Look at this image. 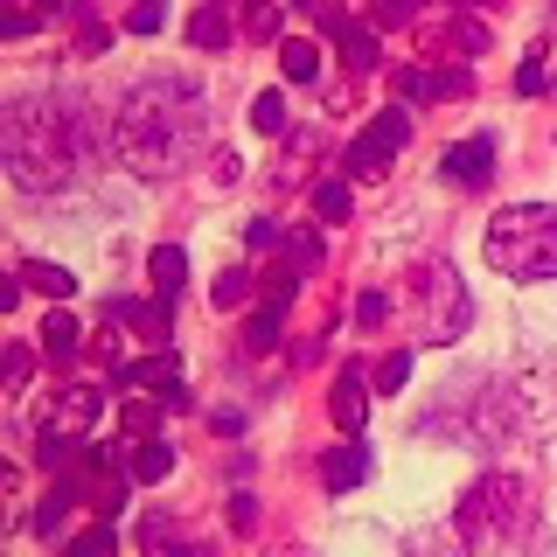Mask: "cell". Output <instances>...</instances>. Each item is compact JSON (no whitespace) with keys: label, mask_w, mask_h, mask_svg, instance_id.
<instances>
[{"label":"cell","mask_w":557,"mask_h":557,"mask_svg":"<svg viewBox=\"0 0 557 557\" xmlns=\"http://www.w3.org/2000/svg\"><path fill=\"white\" fill-rule=\"evenodd\" d=\"M209 133H216L209 91L188 84V77H147V84H133L112 112V153L133 174H147V182L188 168L209 147Z\"/></svg>","instance_id":"6da1fadb"},{"label":"cell","mask_w":557,"mask_h":557,"mask_svg":"<svg viewBox=\"0 0 557 557\" xmlns=\"http://www.w3.org/2000/svg\"><path fill=\"white\" fill-rule=\"evenodd\" d=\"M98 119L91 104L70 98H22L0 126V153H8V182L28 188V196H49V188H70L84 168L98 161Z\"/></svg>","instance_id":"7a4b0ae2"},{"label":"cell","mask_w":557,"mask_h":557,"mask_svg":"<svg viewBox=\"0 0 557 557\" xmlns=\"http://www.w3.org/2000/svg\"><path fill=\"white\" fill-rule=\"evenodd\" d=\"M481 251H487V265L502 278H522V286L557 278V209L516 202V209H502V216H487Z\"/></svg>","instance_id":"3957f363"},{"label":"cell","mask_w":557,"mask_h":557,"mask_svg":"<svg viewBox=\"0 0 557 557\" xmlns=\"http://www.w3.org/2000/svg\"><path fill=\"white\" fill-rule=\"evenodd\" d=\"M530 516H536V502L522 474H481L460 495V509H453V530H460L467 550H509L530 530Z\"/></svg>","instance_id":"277c9868"},{"label":"cell","mask_w":557,"mask_h":557,"mask_svg":"<svg viewBox=\"0 0 557 557\" xmlns=\"http://www.w3.org/2000/svg\"><path fill=\"white\" fill-rule=\"evenodd\" d=\"M405 139H411V112H405V104H391V112H376L370 126L348 139L342 168L356 174V182H370V174H383V168L397 161V153H405Z\"/></svg>","instance_id":"5b68a950"},{"label":"cell","mask_w":557,"mask_h":557,"mask_svg":"<svg viewBox=\"0 0 557 557\" xmlns=\"http://www.w3.org/2000/svg\"><path fill=\"white\" fill-rule=\"evenodd\" d=\"M418 307H425V342H453L467 327V293H460V278H453V265H418Z\"/></svg>","instance_id":"8992f818"},{"label":"cell","mask_w":557,"mask_h":557,"mask_svg":"<svg viewBox=\"0 0 557 557\" xmlns=\"http://www.w3.org/2000/svg\"><path fill=\"white\" fill-rule=\"evenodd\" d=\"M98 411H104V391H98V383H70V391L57 397V411H49V425L77 440V432L98 425Z\"/></svg>","instance_id":"52a82bcc"},{"label":"cell","mask_w":557,"mask_h":557,"mask_svg":"<svg viewBox=\"0 0 557 557\" xmlns=\"http://www.w3.org/2000/svg\"><path fill=\"white\" fill-rule=\"evenodd\" d=\"M446 182L453 188H481L487 174H495V139H460V147H446Z\"/></svg>","instance_id":"ba28073f"},{"label":"cell","mask_w":557,"mask_h":557,"mask_svg":"<svg viewBox=\"0 0 557 557\" xmlns=\"http://www.w3.org/2000/svg\"><path fill=\"white\" fill-rule=\"evenodd\" d=\"M168 300L161 307H147V300H104V321H119V327H133L139 342H168Z\"/></svg>","instance_id":"9c48e42d"},{"label":"cell","mask_w":557,"mask_h":557,"mask_svg":"<svg viewBox=\"0 0 557 557\" xmlns=\"http://www.w3.org/2000/svg\"><path fill=\"white\" fill-rule=\"evenodd\" d=\"M327 405H335V425L356 440L362 432V418H370V391H362V370H342L335 376V391H327Z\"/></svg>","instance_id":"30bf717a"},{"label":"cell","mask_w":557,"mask_h":557,"mask_svg":"<svg viewBox=\"0 0 557 557\" xmlns=\"http://www.w3.org/2000/svg\"><path fill=\"white\" fill-rule=\"evenodd\" d=\"M35 335H42V356L49 362H77V348H84V327L70 321V313H57V307H49V321L35 327Z\"/></svg>","instance_id":"8fae6325"},{"label":"cell","mask_w":557,"mask_h":557,"mask_svg":"<svg viewBox=\"0 0 557 557\" xmlns=\"http://www.w3.org/2000/svg\"><path fill=\"white\" fill-rule=\"evenodd\" d=\"M321 481L327 487H362V481H370V453H362V446H335L321 460Z\"/></svg>","instance_id":"7c38bea8"},{"label":"cell","mask_w":557,"mask_h":557,"mask_svg":"<svg viewBox=\"0 0 557 557\" xmlns=\"http://www.w3.org/2000/svg\"><path fill=\"white\" fill-rule=\"evenodd\" d=\"M147 278H153V293L174 307V293H182V278H188V258H182V244H161V251L147 258Z\"/></svg>","instance_id":"4fadbf2b"},{"label":"cell","mask_w":557,"mask_h":557,"mask_svg":"<svg viewBox=\"0 0 557 557\" xmlns=\"http://www.w3.org/2000/svg\"><path fill=\"white\" fill-rule=\"evenodd\" d=\"M168 467H174V446L168 440H133V460H126L133 481H168Z\"/></svg>","instance_id":"5bb4252c"},{"label":"cell","mask_w":557,"mask_h":557,"mask_svg":"<svg viewBox=\"0 0 557 557\" xmlns=\"http://www.w3.org/2000/svg\"><path fill=\"white\" fill-rule=\"evenodd\" d=\"M327 28L342 35V57H348V70H376V35L362 28V22H335V14H327Z\"/></svg>","instance_id":"9a60e30c"},{"label":"cell","mask_w":557,"mask_h":557,"mask_svg":"<svg viewBox=\"0 0 557 557\" xmlns=\"http://www.w3.org/2000/svg\"><path fill=\"white\" fill-rule=\"evenodd\" d=\"M278 321H286V307L265 300L251 321H244V348H251V356H272V348H278Z\"/></svg>","instance_id":"2e32d148"},{"label":"cell","mask_w":557,"mask_h":557,"mask_svg":"<svg viewBox=\"0 0 557 557\" xmlns=\"http://www.w3.org/2000/svg\"><path fill=\"white\" fill-rule=\"evenodd\" d=\"M22 278H28L35 293H49V300H70V293H77V278H70L63 265H49V258H28V265H22Z\"/></svg>","instance_id":"e0dca14e"},{"label":"cell","mask_w":557,"mask_h":557,"mask_svg":"<svg viewBox=\"0 0 557 557\" xmlns=\"http://www.w3.org/2000/svg\"><path fill=\"white\" fill-rule=\"evenodd\" d=\"M49 14H63V0H14V8H8V35L22 42V35H35Z\"/></svg>","instance_id":"ac0fdd59"},{"label":"cell","mask_w":557,"mask_h":557,"mask_svg":"<svg viewBox=\"0 0 557 557\" xmlns=\"http://www.w3.org/2000/svg\"><path fill=\"white\" fill-rule=\"evenodd\" d=\"M209 300H216V313L223 307H244V300H251V272H244V265H223L216 278H209Z\"/></svg>","instance_id":"d6986e66"},{"label":"cell","mask_w":557,"mask_h":557,"mask_svg":"<svg viewBox=\"0 0 557 557\" xmlns=\"http://www.w3.org/2000/svg\"><path fill=\"white\" fill-rule=\"evenodd\" d=\"M231 22H223V8H216V0H209V8L196 14V22H188V42H196V49H223V42H231Z\"/></svg>","instance_id":"ffe728a7"},{"label":"cell","mask_w":557,"mask_h":557,"mask_svg":"<svg viewBox=\"0 0 557 557\" xmlns=\"http://www.w3.org/2000/svg\"><path fill=\"white\" fill-rule=\"evenodd\" d=\"M278 70H286L293 84H307L313 70H321V49H313V42H300V35H293V42H278Z\"/></svg>","instance_id":"44dd1931"},{"label":"cell","mask_w":557,"mask_h":557,"mask_svg":"<svg viewBox=\"0 0 557 557\" xmlns=\"http://www.w3.org/2000/svg\"><path fill=\"white\" fill-rule=\"evenodd\" d=\"M63 557H119V536H112V516L104 522H91L84 536H70V550Z\"/></svg>","instance_id":"7402d4cb"},{"label":"cell","mask_w":557,"mask_h":557,"mask_svg":"<svg viewBox=\"0 0 557 557\" xmlns=\"http://www.w3.org/2000/svg\"><path fill=\"white\" fill-rule=\"evenodd\" d=\"M313 216H321V223H348V182H321V188H313Z\"/></svg>","instance_id":"603a6c76"},{"label":"cell","mask_w":557,"mask_h":557,"mask_svg":"<svg viewBox=\"0 0 557 557\" xmlns=\"http://www.w3.org/2000/svg\"><path fill=\"white\" fill-rule=\"evenodd\" d=\"M251 126L278 139V133H286V98H278V91H258V104H251Z\"/></svg>","instance_id":"cb8c5ba5"},{"label":"cell","mask_w":557,"mask_h":557,"mask_svg":"<svg viewBox=\"0 0 557 557\" xmlns=\"http://www.w3.org/2000/svg\"><path fill=\"white\" fill-rule=\"evenodd\" d=\"M244 35H251V42H272V35H278V8H272V0H251V8H244Z\"/></svg>","instance_id":"d4e9b609"},{"label":"cell","mask_w":557,"mask_h":557,"mask_svg":"<svg viewBox=\"0 0 557 557\" xmlns=\"http://www.w3.org/2000/svg\"><path fill=\"white\" fill-rule=\"evenodd\" d=\"M286 251H293V265H300V272L321 265V237H313V231H293V237H286Z\"/></svg>","instance_id":"484cf974"},{"label":"cell","mask_w":557,"mask_h":557,"mask_svg":"<svg viewBox=\"0 0 557 557\" xmlns=\"http://www.w3.org/2000/svg\"><path fill=\"white\" fill-rule=\"evenodd\" d=\"M516 91H522V98H536V91H544V49H530V57H522V70H516Z\"/></svg>","instance_id":"4316f807"},{"label":"cell","mask_w":557,"mask_h":557,"mask_svg":"<svg viewBox=\"0 0 557 557\" xmlns=\"http://www.w3.org/2000/svg\"><path fill=\"white\" fill-rule=\"evenodd\" d=\"M405 376H411V356H405V348H391V356L376 362V383H383V391H397Z\"/></svg>","instance_id":"83f0119b"},{"label":"cell","mask_w":557,"mask_h":557,"mask_svg":"<svg viewBox=\"0 0 557 557\" xmlns=\"http://www.w3.org/2000/svg\"><path fill=\"white\" fill-rule=\"evenodd\" d=\"M161 22H168V8H161V0H139V8L126 14V28H133V35H153Z\"/></svg>","instance_id":"f1b7e54d"},{"label":"cell","mask_w":557,"mask_h":557,"mask_svg":"<svg viewBox=\"0 0 557 557\" xmlns=\"http://www.w3.org/2000/svg\"><path fill=\"white\" fill-rule=\"evenodd\" d=\"M383 313H391V293H376V286H370V293L356 300V321H362V327H383Z\"/></svg>","instance_id":"f546056e"},{"label":"cell","mask_w":557,"mask_h":557,"mask_svg":"<svg viewBox=\"0 0 557 557\" xmlns=\"http://www.w3.org/2000/svg\"><path fill=\"white\" fill-rule=\"evenodd\" d=\"M397 98H432V70H397Z\"/></svg>","instance_id":"4dcf8cb0"},{"label":"cell","mask_w":557,"mask_h":557,"mask_svg":"<svg viewBox=\"0 0 557 557\" xmlns=\"http://www.w3.org/2000/svg\"><path fill=\"white\" fill-rule=\"evenodd\" d=\"M119 425H126V440H153V411L147 405H126V411H119Z\"/></svg>","instance_id":"1f68e13d"},{"label":"cell","mask_w":557,"mask_h":557,"mask_svg":"<svg viewBox=\"0 0 557 557\" xmlns=\"http://www.w3.org/2000/svg\"><path fill=\"white\" fill-rule=\"evenodd\" d=\"M28 383V348H8V391H22Z\"/></svg>","instance_id":"d6a6232c"},{"label":"cell","mask_w":557,"mask_h":557,"mask_svg":"<svg viewBox=\"0 0 557 557\" xmlns=\"http://www.w3.org/2000/svg\"><path fill=\"white\" fill-rule=\"evenodd\" d=\"M446 42H460V49H481V42H487V35H481L474 22H453V28H446Z\"/></svg>","instance_id":"836d02e7"},{"label":"cell","mask_w":557,"mask_h":557,"mask_svg":"<svg viewBox=\"0 0 557 557\" xmlns=\"http://www.w3.org/2000/svg\"><path fill=\"white\" fill-rule=\"evenodd\" d=\"M376 22H411V0H376Z\"/></svg>","instance_id":"e575fe53"},{"label":"cell","mask_w":557,"mask_h":557,"mask_svg":"<svg viewBox=\"0 0 557 557\" xmlns=\"http://www.w3.org/2000/svg\"><path fill=\"white\" fill-rule=\"evenodd\" d=\"M209 168H216V182H223V188H231V182H237V168H244V161H237V153H216V161H209Z\"/></svg>","instance_id":"d590c367"},{"label":"cell","mask_w":557,"mask_h":557,"mask_svg":"<svg viewBox=\"0 0 557 557\" xmlns=\"http://www.w3.org/2000/svg\"><path fill=\"white\" fill-rule=\"evenodd\" d=\"M278 244V223H251V251H272Z\"/></svg>","instance_id":"8d00e7d4"},{"label":"cell","mask_w":557,"mask_h":557,"mask_svg":"<svg viewBox=\"0 0 557 557\" xmlns=\"http://www.w3.org/2000/svg\"><path fill=\"white\" fill-rule=\"evenodd\" d=\"M460 8H495V0H460Z\"/></svg>","instance_id":"74e56055"}]
</instances>
